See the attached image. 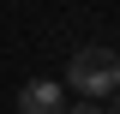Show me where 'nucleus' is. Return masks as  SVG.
<instances>
[{
	"mask_svg": "<svg viewBox=\"0 0 120 114\" xmlns=\"http://www.w3.org/2000/svg\"><path fill=\"white\" fill-rule=\"evenodd\" d=\"M60 84H72L78 96H90V102H108L120 90V54L114 48H78L72 60H66V78Z\"/></svg>",
	"mask_w": 120,
	"mask_h": 114,
	"instance_id": "nucleus-1",
	"label": "nucleus"
},
{
	"mask_svg": "<svg viewBox=\"0 0 120 114\" xmlns=\"http://www.w3.org/2000/svg\"><path fill=\"white\" fill-rule=\"evenodd\" d=\"M60 108H66V84L54 78H30L18 90V114H60Z\"/></svg>",
	"mask_w": 120,
	"mask_h": 114,
	"instance_id": "nucleus-2",
	"label": "nucleus"
},
{
	"mask_svg": "<svg viewBox=\"0 0 120 114\" xmlns=\"http://www.w3.org/2000/svg\"><path fill=\"white\" fill-rule=\"evenodd\" d=\"M60 114H102V102H90V96H78V102H66Z\"/></svg>",
	"mask_w": 120,
	"mask_h": 114,
	"instance_id": "nucleus-3",
	"label": "nucleus"
},
{
	"mask_svg": "<svg viewBox=\"0 0 120 114\" xmlns=\"http://www.w3.org/2000/svg\"><path fill=\"white\" fill-rule=\"evenodd\" d=\"M102 114H120V90H114V96H108V108H102Z\"/></svg>",
	"mask_w": 120,
	"mask_h": 114,
	"instance_id": "nucleus-4",
	"label": "nucleus"
}]
</instances>
